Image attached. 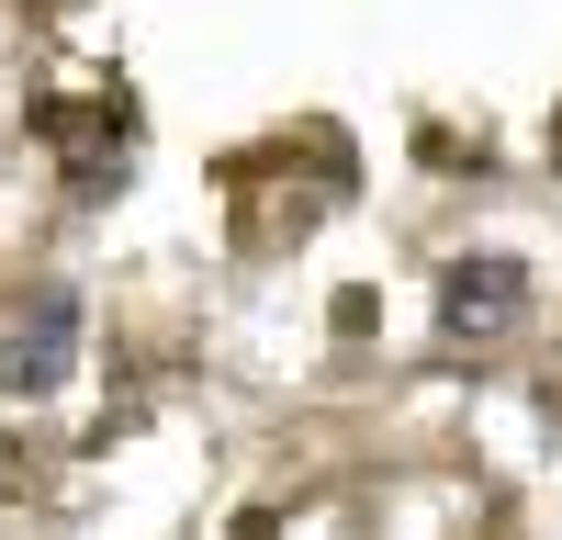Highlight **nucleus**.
I'll return each mask as SVG.
<instances>
[{
    "label": "nucleus",
    "mask_w": 562,
    "mask_h": 540,
    "mask_svg": "<svg viewBox=\"0 0 562 540\" xmlns=\"http://www.w3.org/2000/svg\"><path fill=\"white\" fill-rule=\"evenodd\" d=\"M551 147H562V124H551Z\"/></svg>",
    "instance_id": "obj_3"
},
{
    "label": "nucleus",
    "mask_w": 562,
    "mask_h": 540,
    "mask_svg": "<svg viewBox=\"0 0 562 540\" xmlns=\"http://www.w3.org/2000/svg\"><path fill=\"white\" fill-rule=\"evenodd\" d=\"M79 293L68 282H45L34 304H23V327H12V349H0V372H12V394H57L68 372H79Z\"/></svg>",
    "instance_id": "obj_2"
},
{
    "label": "nucleus",
    "mask_w": 562,
    "mask_h": 540,
    "mask_svg": "<svg viewBox=\"0 0 562 540\" xmlns=\"http://www.w3.org/2000/svg\"><path fill=\"white\" fill-rule=\"evenodd\" d=\"M518 315H529V259H518V248L450 259V282H439V327H450V338H506Z\"/></svg>",
    "instance_id": "obj_1"
}]
</instances>
